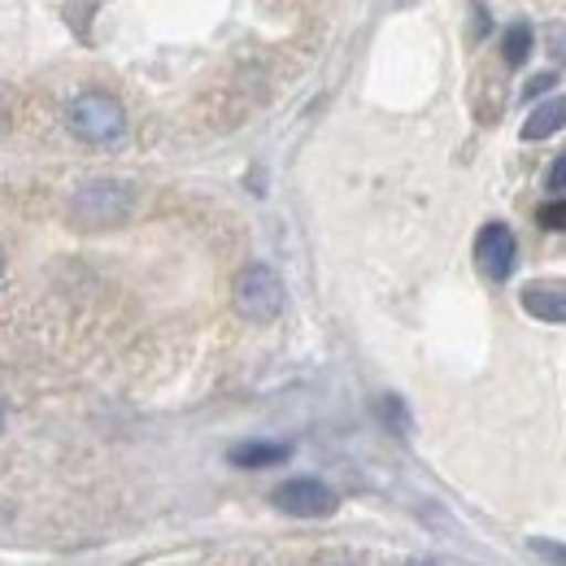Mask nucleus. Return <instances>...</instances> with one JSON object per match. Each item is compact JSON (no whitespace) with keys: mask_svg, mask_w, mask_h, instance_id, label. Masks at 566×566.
<instances>
[{"mask_svg":"<svg viewBox=\"0 0 566 566\" xmlns=\"http://www.w3.org/2000/svg\"><path fill=\"white\" fill-rule=\"evenodd\" d=\"M0 275H4V258H0Z\"/></svg>","mask_w":566,"mask_h":566,"instance_id":"obj_19","label":"nucleus"},{"mask_svg":"<svg viewBox=\"0 0 566 566\" xmlns=\"http://www.w3.org/2000/svg\"><path fill=\"white\" fill-rule=\"evenodd\" d=\"M566 127V92L563 96H549L545 105L532 109V118L523 123V140H549Z\"/></svg>","mask_w":566,"mask_h":566,"instance_id":"obj_8","label":"nucleus"},{"mask_svg":"<svg viewBox=\"0 0 566 566\" xmlns=\"http://www.w3.org/2000/svg\"><path fill=\"white\" fill-rule=\"evenodd\" d=\"M536 222H541L545 231H566V197H558V201H549V206H541V213H536Z\"/></svg>","mask_w":566,"mask_h":566,"instance_id":"obj_11","label":"nucleus"},{"mask_svg":"<svg viewBox=\"0 0 566 566\" xmlns=\"http://www.w3.org/2000/svg\"><path fill=\"white\" fill-rule=\"evenodd\" d=\"M501 57H505V66H510V71L527 66V57H532V27H527V22H514V27L505 31Z\"/></svg>","mask_w":566,"mask_h":566,"instance_id":"obj_9","label":"nucleus"},{"mask_svg":"<svg viewBox=\"0 0 566 566\" xmlns=\"http://www.w3.org/2000/svg\"><path fill=\"white\" fill-rule=\"evenodd\" d=\"M66 123L83 144H118L127 136V109L109 92H78L66 109Z\"/></svg>","mask_w":566,"mask_h":566,"instance_id":"obj_2","label":"nucleus"},{"mask_svg":"<svg viewBox=\"0 0 566 566\" xmlns=\"http://www.w3.org/2000/svg\"><path fill=\"white\" fill-rule=\"evenodd\" d=\"M132 210H136V188L123 179H92L71 197V222L87 231L118 227L132 218Z\"/></svg>","mask_w":566,"mask_h":566,"instance_id":"obj_1","label":"nucleus"},{"mask_svg":"<svg viewBox=\"0 0 566 566\" xmlns=\"http://www.w3.org/2000/svg\"><path fill=\"white\" fill-rule=\"evenodd\" d=\"M0 132H4V105H0Z\"/></svg>","mask_w":566,"mask_h":566,"instance_id":"obj_18","label":"nucleus"},{"mask_svg":"<svg viewBox=\"0 0 566 566\" xmlns=\"http://www.w3.org/2000/svg\"><path fill=\"white\" fill-rule=\"evenodd\" d=\"M475 31H480V35H489V31H493V18H489V9H484V4L475 9Z\"/></svg>","mask_w":566,"mask_h":566,"instance_id":"obj_16","label":"nucleus"},{"mask_svg":"<svg viewBox=\"0 0 566 566\" xmlns=\"http://www.w3.org/2000/svg\"><path fill=\"white\" fill-rule=\"evenodd\" d=\"M523 310L541 323H566V283H527Z\"/></svg>","mask_w":566,"mask_h":566,"instance_id":"obj_6","label":"nucleus"},{"mask_svg":"<svg viewBox=\"0 0 566 566\" xmlns=\"http://www.w3.org/2000/svg\"><path fill=\"white\" fill-rule=\"evenodd\" d=\"M231 301H235V314L249 318V323H275L287 305V287H283L280 271L266 266V262H253L235 275L231 287Z\"/></svg>","mask_w":566,"mask_h":566,"instance_id":"obj_3","label":"nucleus"},{"mask_svg":"<svg viewBox=\"0 0 566 566\" xmlns=\"http://www.w3.org/2000/svg\"><path fill=\"white\" fill-rule=\"evenodd\" d=\"M554 83H558V74H554V71L536 74V78H532V83H527V96H545V92H549V87H554Z\"/></svg>","mask_w":566,"mask_h":566,"instance_id":"obj_12","label":"nucleus"},{"mask_svg":"<svg viewBox=\"0 0 566 566\" xmlns=\"http://www.w3.org/2000/svg\"><path fill=\"white\" fill-rule=\"evenodd\" d=\"M401 566H440V563H431V558H410V563H401Z\"/></svg>","mask_w":566,"mask_h":566,"instance_id":"obj_17","label":"nucleus"},{"mask_svg":"<svg viewBox=\"0 0 566 566\" xmlns=\"http://www.w3.org/2000/svg\"><path fill=\"white\" fill-rule=\"evenodd\" d=\"M514 262H518L514 231H510L505 222H489V227L475 235V266H480L493 283H501L514 275Z\"/></svg>","mask_w":566,"mask_h":566,"instance_id":"obj_5","label":"nucleus"},{"mask_svg":"<svg viewBox=\"0 0 566 566\" xmlns=\"http://www.w3.org/2000/svg\"><path fill=\"white\" fill-rule=\"evenodd\" d=\"M549 44H554V57L566 62V27L563 22H558V27H549Z\"/></svg>","mask_w":566,"mask_h":566,"instance_id":"obj_14","label":"nucleus"},{"mask_svg":"<svg viewBox=\"0 0 566 566\" xmlns=\"http://www.w3.org/2000/svg\"><path fill=\"white\" fill-rule=\"evenodd\" d=\"M375 415L384 419L388 431L410 436V410H406V401H401V397H392V392H388V397H379V401H375Z\"/></svg>","mask_w":566,"mask_h":566,"instance_id":"obj_10","label":"nucleus"},{"mask_svg":"<svg viewBox=\"0 0 566 566\" xmlns=\"http://www.w3.org/2000/svg\"><path fill=\"white\" fill-rule=\"evenodd\" d=\"M549 188H554V192H563L566 188V153L554 161V170H549Z\"/></svg>","mask_w":566,"mask_h":566,"instance_id":"obj_15","label":"nucleus"},{"mask_svg":"<svg viewBox=\"0 0 566 566\" xmlns=\"http://www.w3.org/2000/svg\"><path fill=\"white\" fill-rule=\"evenodd\" d=\"M271 505L292 514V518H332L340 510V496L336 489H327L323 480L314 475H301V480H283L280 489L271 493Z\"/></svg>","mask_w":566,"mask_h":566,"instance_id":"obj_4","label":"nucleus"},{"mask_svg":"<svg viewBox=\"0 0 566 566\" xmlns=\"http://www.w3.org/2000/svg\"><path fill=\"white\" fill-rule=\"evenodd\" d=\"M287 458H292V444H283V440H244V444L231 449V462L244 467V471L280 467V462H287Z\"/></svg>","mask_w":566,"mask_h":566,"instance_id":"obj_7","label":"nucleus"},{"mask_svg":"<svg viewBox=\"0 0 566 566\" xmlns=\"http://www.w3.org/2000/svg\"><path fill=\"white\" fill-rule=\"evenodd\" d=\"M532 549H536L541 558H554L558 566H566V554L558 549V545H554V541H532Z\"/></svg>","mask_w":566,"mask_h":566,"instance_id":"obj_13","label":"nucleus"}]
</instances>
